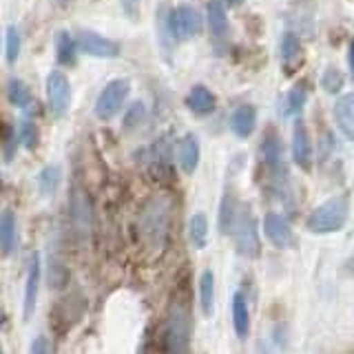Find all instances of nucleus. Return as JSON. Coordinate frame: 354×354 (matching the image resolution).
Instances as JSON below:
<instances>
[{
  "label": "nucleus",
  "instance_id": "obj_32",
  "mask_svg": "<svg viewBox=\"0 0 354 354\" xmlns=\"http://www.w3.org/2000/svg\"><path fill=\"white\" fill-rule=\"evenodd\" d=\"M18 142L25 149H33L38 144V127L33 124L31 120H25L20 124V133H18Z\"/></svg>",
  "mask_w": 354,
  "mask_h": 354
},
{
  "label": "nucleus",
  "instance_id": "obj_22",
  "mask_svg": "<svg viewBox=\"0 0 354 354\" xmlns=\"http://www.w3.org/2000/svg\"><path fill=\"white\" fill-rule=\"evenodd\" d=\"M239 204L237 199L232 197L230 193H226L221 197V204H219V230L221 235H232V228L237 224V217H239Z\"/></svg>",
  "mask_w": 354,
  "mask_h": 354
},
{
  "label": "nucleus",
  "instance_id": "obj_31",
  "mask_svg": "<svg viewBox=\"0 0 354 354\" xmlns=\"http://www.w3.org/2000/svg\"><path fill=\"white\" fill-rule=\"evenodd\" d=\"M20 47H22V38H20V31L16 27H9L7 29V49H5V55H7V62L14 64L20 55Z\"/></svg>",
  "mask_w": 354,
  "mask_h": 354
},
{
  "label": "nucleus",
  "instance_id": "obj_13",
  "mask_svg": "<svg viewBox=\"0 0 354 354\" xmlns=\"http://www.w3.org/2000/svg\"><path fill=\"white\" fill-rule=\"evenodd\" d=\"M71 224L77 235L88 237V232H91V204L82 191L73 193L71 197Z\"/></svg>",
  "mask_w": 354,
  "mask_h": 354
},
{
  "label": "nucleus",
  "instance_id": "obj_9",
  "mask_svg": "<svg viewBox=\"0 0 354 354\" xmlns=\"http://www.w3.org/2000/svg\"><path fill=\"white\" fill-rule=\"evenodd\" d=\"M40 277H42V266H40V254L33 252L29 259V268H27V279H25V306H22V313L25 319H29L36 313L38 306V295H40Z\"/></svg>",
  "mask_w": 354,
  "mask_h": 354
},
{
  "label": "nucleus",
  "instance_id": "obj_15",
  "mask_svg": "<svg viewBox=\"0 0 354 354\" xmlns=\"http://www.w3.org/2000/svg\"><path fill=\"white\" fill-rule=\"evenodd\" d=\"M186 106L193 111L195 115H210L217 106V97L213 95L208 86L195 84L186 95Z\"/></svg>",
  "mask_w": 354,
  "mask_h": 354
},
{
  "label": "nucleus",
  "instance_id": "obj_17",
  "mask_svg": "<svg viewBox=\"0 0 354 354\" xmlns=\"http://www.w3.org/2000/svg\"><path fill=\"white\" fill-rule=\"evenodd\" d=\"M254 122H257V113H254V109L250 104H239L230 113V131L235 133L237 138L246 140L254 131Z\"/></svg>",
  "mask_w": 354,
  "mask_h": 354
},
{
  "label": "nucleus",
  "instance_id": "obj_3",
  "mask_svg": "<svg viewBox=\"0 0 354 354\" xmlns=\"http://www.w3.org/2000/svg\"><path fill=\"white\" fill-rule=\"evenodd\" d=\"M350 217V199L348 195L330 197L328 202L319 204L313 213H310L306 228L315 235H328V232H337L346 226Z\"/></svg>",
  "mask_w": 354,
  "mask_h": 354
},
{
  "label": "nucleus",
  "instance_id": "obj_21",
  "mask_svg": "<svg viewBox=\"0 0 354 354\" xmlns=\"http://www.w3.org/2000/svg\"><path fill=\"white\" fill-rule=\"evenodd\" d=\"M206 20H208V29L213 33L215 38H224L228 33V16H226V9L219 0H208L206 5Z\"/></svg>",
  "mask_w": 354,
  "mask_h": 354
},
{
  "label": "nucleus",
  "instance_id": "obj_19",
  "mask_svg": "<svg viewBox=\"0 0 354 354\" xmlns=\"http://www.w3.org/2000/svg\"><path fill=\"white\" fill-rule=\"evenodd\" d=\"M259 153H261V160H263L266 171H268V173L283 169V162H281L283 147H281V140L277 138V133H268V136L263 138Z\"/></svg>",
  "mask_w": 354,
  "mask_h": 354
},
{
  "label": "nucleus",
  "instance_id": "obj_24",
  "mask_svg": "<svg viewBox=\"0 0 354 354\" xmlns=\"http://www.w3.org/2000/svg\"><path fill=\"white\" fill-rule=\"evenodd\" d=\"M62 182V169L58 164H49L38 173V191L42 197H51L60 188Z\"/></svg>",
  "mask_w": 354,
  "mask_h": 354
},
{
  "label": "nucleus",
  "instance_id": "obj_16",
  "mask_svg": "<svg viewBox=\"0 0 354 354\" xmlns=\"http://www.w3.org/2000/svg\"><path fill=\"white\" fill-rule=\"evenodd\" d=\"M230 313H232V328H235V335L239 339H246L248 332H250V310H248L246 295H243L241 290H237L235 295H232Z\"/></svg>",
  "mask_w": 354,
  "mask_h": 354
},
{
  "label": "nucleus",
  "instance_id": "obj_5",
  "mask_svg": "<svg viewBox=\"0 0 354 354\" xmlns=\"http://www.w3.org/2000/svg\"><path fill=\"white\" fill-rule=\"evenodd\" d=\"M129 93H131V82L127 77H115V80H111L102 91H100V95L95 100V118L104 120V122L115 118L122 111V106H124Z\"/></svg>",
  "mask_w": 354,
  "mask_h": 354
},
{
  "label": "nucleus",
  "instance_id": "obj_12",
  "mask_svg": "<svg viewBox=\"0 0 354 354\" xmlns=\"http://www.w3.org/2000/svg\"><path fill=\"white\" fill-rule=\"evenodd\" d=\"M332 115H335L341 136L354 142V93L341 95L332 106Z\"/></svg>",
  "mask_w": 354,
  "mask_h": 354
},
{
  "label": "nucleus",
  "instance_id": "obj_33",
  "mask_svg": "<svg viewBox=\"0 0 354 354\" xmlns=\"http://www.w3.org/2000/svg\"><path fill=\"white\" fill-rule=\"evenodd\" d=\"M29 354H51V343H49V337H47V335H38V337H33L31 348H29Z\"/></svg>",
  "mask_w": 354,
  "mask_h": 354
},
{
  "label": "nucleus",
  "instance_id": "obj_34",
  "mask_svg": "<svg viewBox=\"0 0 354 354\" xmlns=\"http://www.w3.org/2000/svg\"><path fill=\"white\" fill-rule=\"evenodd\" d=\"M120 7L124 11V16L131 20H138L140 16V7H142V0H120Z\"/></svg>",
  "mask_w": 354,
  "mask_h": 354
},
{
  "label": "nucleus",
  "instance_id": "obj_11",
  "mask_svg": "<svg viewBox=\"0 0 354 354\" xmlns=\"http://www.w3.org/2000/svg\"><path fill=\"white\" fill-rule=\"evenodd\" d=\"M292 158L297 162V166L301 171H310L313 169V142H310V133L306 129L304 122H297L295 124V133H292Z\"/></svg>",
  "mask_w": 354,
  "mask_h": 354
},
{
  "label": "nucleus",
  "instance_id": "obj_2",
  "mask_svg": "<svg viewBox=\"0 0 354 354\" xmlns=\"http://www.w3.org/2000/svg\"><path fill=\"white\" fill-rule=\"evenodd\" d=\"M171 213L173 206L166 195H155L144 204L140 213V235L151 250H162L169 241Z\"/></svg>",
  "mask_w": 354,
  "mask_h": 354
},
{
  "label": "nucleus",
  "instance_id": "obj_25",
  "mask_svg": "<svg viewBox=\"0 0 354 354\" xmlns=\"http://www.w3.org/2000/svg\"><path fill=\"white\" fill-rule=\"evenodd\" d=\"M188 239L195 248H206L208 243V217L204 213H195L188 221Z\"/></svg>",
  "mask_w": 354,
  "mask_h": 354
},
{
  "label": "nucleus",
  "instance_id": "obj_14",
  "mask_svg": "<svg viewBox=\"0 0 354 354\" xmlns=\"http://www.w3.org/2000/svg\"><path fill=\"white\" fill-rule=\"evenodd\" d=\"M281 60H283V71L288 75H292L299 66L304 64L301 42H299L297 33H292V31H286L281 38Z\"/></svg>",
  "mask_w": 354,
  "mask_h": 354
},
{
  "label": "nucleus",
  "instance_id": "obj_30",
  "mask_svg": "<svg viewBox=\"0 0 354 354\" xmlns=\"http://www.w3.org/2000/svg\"><path fill=\"white\" fill-rule=\"evenodd\" d=\"M144 120H147V106L142 102H133L124 113V122H122V124H124V129L131 131V129H138Z\"/></svg>",
  "mask_w": 354,
  "mask_h": 354
},
{
  "label": "nucleus",
  "instance_id": "obj_20",
  "mask_svg": "<svg viewBox=\"0 0 354 354\" xmlns=\"http://www.w3.org/2000/svg\"><path fill=\"white\" fill-rule=\"evenodd\" d=\"M16 239H18V224H16V215L14 210H3L0 213V252L11 254L16 248Z\"/></svg>",
  "mask_w": 354,
  "mask_h": 354
},
{
  "label": "nucleus",
  "instance_id": "obj_29",
  "mask_svg": "<svg viewBox=\"0 0 354 354\" xmlns=\"http://www.w3.org/2000/svg\"><path fill=\"white\" fill-rule=\"evenodd\" d=\"M343 82H346V77H343V73L337 69V66H328L324 75H321V86H324L326 93H332V95H337L341 91Z\"/></svg>",
  "mask_w": 354,
  "mask_h": 354
},
{
  "label": "nucleus",
  "instance_id": "obj_6",
  "mask_svg": "<svg viewBox=\"0 0 354 354\" xmlns=\"http://www.w3.org/2000/svg\"><path fill=\"white\" fill-rule=\"evenodd\" d=\"M202 14L191 5H180L171 11V31L175 40H191L202 31Z\"/></svg>",
  "mask_w": 354,
  "mask_h": 354
},
{
  "label": "nucleus",
  "instance_id": "obj_39",
  "mask_svg": "<svg viewBox=\"0 0 354 354\" xmlns=\"http://www.w3.org/2000/svg\"><path fill=\"white\" fill-rule=\"evenodd\" d=\"M0 354H5V350H3V348H0Z\"/></svg>",
  "mask_w": 354,
  "mask_h": 354
},
{
  "label": "nucleus",
  "instance_id": "obj_4",
  "mask_svg": "<svg viewBox=\"0 0 354 354\" xmlns=\"http://www.w3.org/2000/svg\"><path fill=\"white\" fill-rule=\"evenodd\" d=\"M232 235H235V248L241 257L246 259H257L261 254V241H259V232H257V221H254L252 213L241 206L237 224L232 228Z\"/></svg>",
  "mask_w": 354,
  "mask_h": 354
},
{
  "label": "nucleus",
  "instance_id": "obj_18",
  "mask_svg": "<svg viewBox=\"0 0 354 354\" xmlns=\"http://www.w3.org/2000/svg\"><path fill=\"white\" fill-rule=\"evenodd\" d=\"M177 164L186 175H193L199 166V144L195 136H184L177 144Z\"/></svg>",
  "mask_w": 354,
  "mask_h": 354
},
{
  "label": "nucleus",
  "instance_id": "obj_37",
  "mask_svg": "<svg viewBox=\"0 0 354 354\" xmlns=\"http://www.w3.org/2000/svg\"><path fill=\"white\" fill-rule=\"evenodd\" d=\"M5 326V313H3V308H0V328Z\"/></svg>",
  "mask_w": 354,
  "mask_h": 354
},
{
  "label": "nucleus",
  "instance_id": "obj_26",
  "mask_svg": "<svg viewBox=\"0 0 354 354\" xmlns=\"http://www.w3.org/2000/svg\"><path fill=\"white\" fill-rule=\"evenodd\" d=\"M77 49L75 38H71V33L60 31L58 38H55V58H58L60 64H73L75 62V53Z\"/></svg>",
  "mask_w": 354,
  "mask_h": 354
},
{
  "label": "nucleus",
  "instance_id": "obj_1",
  "mask_svg": "<svg viewBox=\"0 0 354 354\" xmlns=\"http://www.w3.org/2000/svg\"><path fill=\"white\" fill-rule=\"evenodd\" d=\"M193 339V315L188 297L175 292L169 301L162 326V348L164 354H191Z\"/></svg>",
  "mask_w": 354,
  "mask_h": 354
},
{
  "label": "nucleus",
  "instance_id": "obj_28",
  "mask_svg": "<svg viewBox=\"0 0 354 354\" xmlns=\"http://www.w3.org/2000/svg\"><path fill=\"white\" fill-rule=\"evenodd\" d=\"M306 97H308V88L306 82H299L290 88V93L286 97L283 104V115H299L306 106Z\"/></svg>",
  "mask_w": 354,
  "mask_h": 354
},
{
  "label": "nucleus",
  "instance_id": "obj_38",
  "mask_svg": "<svg viewBox=\"0 0 354 354\" xmlns=\"http://www.w3.org/2000/svg\"><path fill=\"white\" fill-rule=\"evenodd\" d=\"M350 263H352V268H354V254H352V261Z\"/></svg>",
  "mask_w": 354,
  "mask_h": 354
},
{
  "label": "nucleus",
  "instance_id": "obj_23",
  "mask_svg": "<svg viewBox=\"0 0 354 354\" xmlns=\"http://www.w3.org/2000/svg\"><path fill=\"white\" fill-rule=\"evenodd\" d=\"M199 308H202V315L210 317L215 308V274L210 270H204L199 277Z\"/></svg>",
  "mask_w": 354,
  "mask_h": 354
},
{
  "label": "nucleus",
  "instance_id": "obj_8",
  "mask_svg": "<svg viewBox=\"0 0 354 354\" xmlns=\"http://www.w3.org/2000/svg\"><path fill=\"white\" fill-rule=\"evenodd\" d=\"M75 42H77V49L86 55H93V58H118L122 51L120 42L111 40L106 36H100L97 31H91V29L77 31Z\"/></svg>",
  "mask_w": 354,
  "mask_h": 354
},
{
  "label": "nucleus",
  "instance_id": "obj_36",
  "mask_svg": "<svg viewBox=\"0 0 354 354\" xmlns=\"http://www.w3.org/2000/svg\"><path fill=\"white\" fill-rule=\"evenodd\" d=\"M226 3H228L230 7H239V5H243V0H226Z\"/></svg>",
  "mask_w": 354,
  "mask_h": 354
},
{
  "label": "nucleus",
  "instance_id": "obj_7",
  "mask_svg": "<svg viewBox=\"0 0 354 354\" xmlns=\"http://www.w3.org/2000/svg\"><path fill=\"white\" fill-rule=\"evenodd\" d=\"M71 102V84L62 71L53 69L47 75V104L55 118H62Z\"/></svg>",
  "mask_w": 354,
  "mask_h": 354
},
{
  "label": "nucleus",
  "instance_id": "obj_35",
  "mask_svg": "<svg viewBox=\"0 0 354 354\" xmlns=\"http://www.w3.org/2000/svg\"><path fill=\"white\" fill-rule=\"evenodd\" d=\"M350 73H352V77H354V40H352V44H350Z\"/></svg>",
  "mask_w": 354,
  "mask_h": 354
},
{
  "label": "nucleus",
  "instance_id": "obj_10",
  "mask_svg": "<svg viewBox=\"0 0 354 354\" xmlns=\"http://www.w3.org/2000/svg\"><path fill=\"white\" fill-rule=\"evenodd\" d=\"M263 232L277 248H290L295 243V232L286 221V217L279 213H268L263 217Z\"/></svg>",
  "mask_w": 354,
  "mask_h": 354
},
{
  "label": "nucleus",
  "instance_id": "obj_27",
  "mask_svg": "<svg viewBox=\"0 0 354 354\" xmlns=\"http://www.w3.org/2000/svg\"><path fill=\"white\" fill-rule=\"evenodd\" d=\"M7 97H9V102L18 106V109H29L33 104V97H31V91H29V86L18 80V77H11L9 84H7Z\"/></svg>",
  "mask_w": 354,
  "mask_h": 354
}]
</instances>
